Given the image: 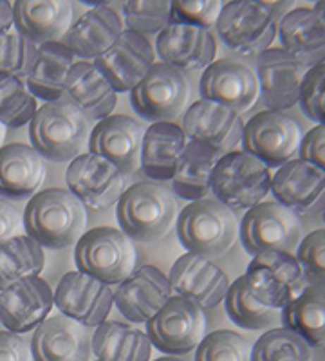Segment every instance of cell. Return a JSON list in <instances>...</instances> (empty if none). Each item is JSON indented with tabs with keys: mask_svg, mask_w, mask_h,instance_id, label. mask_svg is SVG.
<instances>
[{
	"mask_svg": "<svg viewBox=\"0 0 325 361\" xmlns=\"http://www.w3.org/2000/svg\"><path fill=\"white\" fill-rule=\"evenodd\" d=\"M37 49L38 45L15 31L0 35V74H13L18 78L27 76Z\"/></svg>",
	"mask_w": 325,
	"mask_h": 361,
	"instance_id": "b9f144b4",
	"label": "cell"
},
{
	"mask_svg": "<svg viewBox=\"0 0 325 361\" xmlns=\"http://www.w3.org/2000/svg\"><path fill=\"white\" fill-rule=\"evenodd\" d=\"M251 347L246 338L233 331H214L201 340L195 361H250Z\"/></svg>",
	"mask_w": 325,
	"mask_h": 361,
	"instance_id": "60d3db41",
	"label": "cell"
},
{
	"mask_svg": "<svg viewBox=\"0 0 325 361\" xmlns=\"http://www.w3.org/2000/svg\"><path fill=\"white\" fill-rule=\"evenodd\" d=\"M226 312L235 325L247 329V331H264L271 329L280 320L278 309L260 304L247 288L246 279L239 276L230 283V289L224 298Z\"/></svg>",
	"mask_w": 325,
	"mask_h": 361,
	"instance_id": "8d00e7d4",
	"label": "cell"
},
{
	"mask_svg": "<svg viewBox=\"0 0 325 361\" xmlns=\"http://www.w3.org/2000/svg\"><path fill=\"white\" fill-rule=\"evenodd\" d=\"M170 288L176 296L188 300L201 311L217 307L230 289V279L214 260L185 253L170 269Z\"/></svg>",
	"mask_w": 325,
	"mask_h": 361,
	"instance_id": "ac0fdd59",
	"label": "cell"
},
{
	"mask_svg": "<svg viewBox=\"0 0 325 361\" xmlns=\"http://www.w3.org/2000/svg\"><path fill=\"white\" fill-rule=\"evenodd\" d=\"M4 137H6V127L2 123H0V145H2Z\"/></svg>",
	"mask_w": 325,
	"mask_h": 361,
	"instance_id": "f5cc1de1",
	"label": "cell"
},
{
	"mask_svg": "<svg viewBox=\"0 0 325 361\" xmlns=\"http://www.w3.org/2000/svg\"><path fill=\"white\" fill-rule=\"evenodd\" d=\"M173 296L168 276L154 266L136 267L114 293V304L132 324H147Z\"/></svg>",
	"mask_w": 325,
	"mask_h": 361,
	"instance_id": "7402d4cb",
	"label": "cell"
},
{
	"mask_svg": "<svg viewBox=\"0 0 325 361\" xmlns=\"http://www.w3.org/2000/svg\"><path fill=\"white\" fill-rule=\"evenodd\" d=\"M204 314L197 305L181 296H172L161 311L147 322V336L157 350L181 356L204 338Z\"/></svg>",
	"mask_w": 325,
	"mask_h": 361,
	"instance_id": "7c38bea8",
	"label": "cell"
},
{
	"mask_svg": "<svg viewBox=\"0 0 325 361\" xmlns=\"http://www.w3.org/2000/svg\"><path fill=\"white\" fill-rule=\"evenodd\" d=\"M63 99L73 103L87 119H102L112 116L118 105V92L105 80L91 62H78L73 66L67 78Z\"/></svg>",
	"mask_w": 325,
	"mask_h": 361,
	"instance_id": "f546056e",
	"label": "cell"
},
{
	"mask_svg": "<svg viewBox=\"0 0 325 361\" xmlns=\"http://www.w3.org/2000/svg\"><path fill=\"white\" fill-rule=\"evenodd\" d=\"M46 177L40 154L33 147L11 143L0 147V195L22 201L38 192Z\"/></svg>",
	"mask_w": 325,
	"mask_h": 361,
	"instance_id": "f1b7e54d",
	"label": "cell"
},
{
	"mask_svg": "<svg viewBox=\"0 0 325 361\" xmlns=\"http://www.w3.org/2000/svg\"><path fill=\"white\" fill-rule=\"evenodd\" d=\"M271 170L244 150L224 154L215 164L210 193L226 208L250 209L260 204L271 192Z\"/></svg>",
	"mask_w": 325,
	"mask_h": 361,
	"instance_id": "8992f818",
	"label": "cell"
},
{
	"mask_svg": "<svg viewBox=\"0 0 325 361\" xmlns=\"http://www.w3.org/2000/svg\"><path fill=\"white\" fill-rule=\"evenodd\" d=\"M73 66L75 54L62 42H47L38 45L37 56L25 76L29 92L46 103L62 99Z\"/></svg>",
	"mask_w": 325,
	"mask_h": 361,
	"instance_id": "4dcf8cb0",
	"label": "cell"
},
{
	"mask_svg": "<svg viewBox=\"0 0 325 361\" xmlns=\"http://www.w3.org/2000/svg\"><path fill=\"white\" fill-rule=\"evenodd\" d=\"M53 305L49 283L40 276H29L0 291V322L9 333H29L46 320Z\"/></svg>",
	"mask_w": 325,
	"mask_h": 361,
	"instance_id": "44dd1931",
	"label": "cell"
},
{
	"mask_svg": "<svg viewBox=\"0 0 325 361\" xmlns=\"http://www.w3.org/2000/svg\"><path fill=\"white\" fill-rule=\"evenodd\" d=\"M307 67L298 63L282 47H271L257 56L260 102L266 111L286 112L300 102Z\"/></svg>",
	"mask_w": 325,
	"mask_h": 361,
	"instance_id": "9a60e30c",
	"label": "cell"
},
{
	"mask_svg": "<svg viewBox=\"0 0 325 361\" xmlns=\"http://www.w3.org/2000/svg\"><path fill=\"white\" fill-rule=\"evenodd\" d=\"M96 361H98V360H96Z\"/></svg>",
	"mask_w": 325,
	"mask_h": 361,
	"instance_id": "11a10c76",
	"label": "cell"
},
{
	"mask_svg": "<svg viewBox=\"0 0 325 361\" xmlns=\"http://www.w3.org/2000/svg\"><path fill=\"white\" fill-rule=\"evenodd\" d=\"M188 137L176 123H152L143 135L141 169L152 180H170L181 161Z\"/></svg>",
	"mask_w": 325,
	"mask_h": 361,
	"instance_id": "1f68e13d",
	"label": "cell"
},
{
	"mask_svg": "<svg viewBox=\"0 0 325 361\" xmlns=\"http://www.w3.org/2000/svg\"><path fill=\"white\" fill-rule=\"evenodd\" d=\"M112 304V289L80 271L66 273L54 291L58 311L83 327H98L107 322Z\"/></svg>",
	"mask_w": 325,
	"mask_h": 361,
	"instance_id": "2e32d148",
	"label": "cell"
},
{
	"mask_svg": "<svg viewBox=\"0 0 325 361\" xmlns=\"http://www.w3.org/2000/svg\"><path fill=\"white\" fill-rule=\"evenodd\" d=\"M250 361H314L313 349L284 327L269 329L251 347Z\"/></svg>",
	"mask_w": 325,
	"mask_h": 361,
	"instance_id": "f35d334b",
	"label": "cell"
},
{
	"mask_svg": "<svg viewBox=\"0 0 325 361\" xmlns=\"http://www.w3.org/2000/svg\"><path fill=\"white\" fill-rule=\"evenodd\" d=\"M298 103L311 121L325 127V63L307 71Z\"/></svg>",
	"mask_w": 325,
	"mask_h": 361,
	"instance_id": "f6af8a7d",
	"label": "cell"
},
{
	"mask_svg": "<svg viewBox=\"0 0 325 361\" xmlns=\"http://www.w3.org/2000/svg\"><path fill=\"white\" fill-rule=\"evenodd\" d=\"M275 202L291 209L298 217L325 208V172L304 159H293L280 166L271 179Z\"/></svg>",
	"mask_w": 325,
	"mask_h": 361,
	"instance_id": "603a6c76",
	"label": "cell"
},
{
	"mask_svg": "<svg viewBox=\"0 0 325 361\" xmlns=\"http://www.w3.org/2000/svg\"><path fill=\"white\" fill-rule=\"evenodd\" d=\"M295 257L300 262L307 286L325 289V228L305 235Z\"/></svg>",
	"mask_w": 325,
	"mask_h": 361,
	"instance_id": "7bdbcfd3",
	"label": "cell"
},
{
	"mask_svg": "<svg viewBox=\"0 0 325 361\" xmlns=\"http://www.w3.org/2000/svg\"><path fill=\"white\" fill-rule=\"evenodd\" d=\"M190 87L185 74L165 63H154L130 90L132 109L152 123H172L185 111Z\"/></svg>",
	"mask_w": 325,
	"mask_h": 361,
	"instance_id": "8fae6325",
	"label": "cell"
},
{
	"mask_svg": "<svg viewBox=\"0 0 325 361\" xmlns=\"http://www.w3.org/2000/svg\"><path fill=\"white\" fill-rule=\"evenodd\" d=\"M282 15L271 2L231 0L223 4L217 18V35L228 49L243 56H259L271 49Z\"/></svg>",
	"mask_w": 325,
	"mask_h": 361,
	"instance_id": "5b68a950",
	"label": "cell"
},
{
	"mask_svg": "<svg viewBox=\"0 0 325 361\" xmlns=\"http://www.w3.org/2000/svg\"><path fill=\"white\" fill-rule=\"evenodd\" d=\"M179 127L188 141L204 145L219 156L233 152L243 141L244 132L243 119L237 112L206 99H199L186 109Z\"/></svg>",
	"mask_w": 325,
	"mask_h": 361,
	"instance_id": "e0dca14e",
	"label": "cell"
},
{
	"mask_svg": "<svg viewBox=\"0 0 325 361\" xmlns=\"http://www.w3.org/2000/svg\"><path fill=\"white\" fill-rule=\"evenodd\" d=\"M37 111V98L29 92L25 80L13 74H0V123L20 128L31 123Z\"/></svg>",
	"mask_w": 325,
	"mask_h": 361,
	"instance_id": "74e56055",
	"label": "cell"
},
{
	"mask_svg": "<svg viewBox=\"0 0 325 361\" xmlns=\"http://www.w3.org/2000/svg\"><path fill=\"white\" fill-rule=\"evenodd\" d=\"M298 157L313 163L321 172H325V127L317 125L307 134H304Z\"/></svg>",
	"mask_w": 325,
	"mask_h": 361,
	"instance_id": "bcb514c9",
	"label": "cell"
},
{
	"mask_svg": "<svg viewBox=\"0 0 325 361\" xmlns=\"http://www.w3.org/2000/svg\"><path fill=\"white\" fill-rule=\"evenodd\" d=\"M22 215L15 206L6 199H0V246L11 240L13 237H18V231L22 230Z\"/></svg>",
	"mask_w": 325,
	"mask_h": 361,
	"instance_id": "c3c4849f",
	"label": "cell"
},
{
	"mask_svg": "<svg viewBox=\"0 0 325 361\" xmlns=\"http://www.w3.org/2000/svg\"><path fill=\"white\" fill-rule=\"evenodd\" d=\"M223 4L217 0H172L170 24H186L208 29L217 24Z\"/></svg>",
	"mask_w": 325,
	"mask_h": 361,
	"instance_id": "ee69618b",
	"label": "cell"
},
{
	"mask_svg": "<svg viewBox=\"0 0 325 361\" xmlns=\"http://www.w3.org/2000/svg\"><path fill=\"white\" fill-rule=\"evenodd\" d=\"M177 237L188 253L219 259L239 238V222L230 208L215 199L190 202L176 221Z\"/></svg>",
	"mask_w": 325,
	"mask_h": 361,
	"instance_id": "277c9868",
	"label": "cell"
},
{
	"mask_svg": "<svg viewBox=\"0 0 325 361\" xmlns=\"http://www.w3.org/2000/svg\"><path fill=\"white\" fill-rule=\"evenodd\" d=\"M156 361H185V360H181V357H173V356H165V357H159V360Z\"/></svg>",
	"mask_w": 325,
	"mask_h": 361,
	"instance_id": "816d5d0a",
	"label": "cell"
},
{
	"mask_svg": "<svg viewBox=\"0 0 325 361\" xmlns=\"http://www.w3.org/2000/svg\"><path fill=\"white\" fill-rule=\"evenodd\" d=\"M284 329L297 334L311 349L325 347V289L307 286L280 311Z\"/></svg>",
	"mask_w": 325,
	"mask_h": 361,
	"instance_id": "836d02e7",
	"label": "cell"
},
{
	"mask_svg": "<svg viewBox=\"0 0 325 361\" xmlns=\"http://www.w3.org/2000/svg\"><path fill=\"white\" fill-rule=\"evenodd\" d=\"M313 9L318 13V15H320L321 20L325 22V0H320V2H317V6H314Z\"/></svg>",
	"mask_w": 325,
	"mask_h": 361,
	"instance_id": "f907efd6",
	"label": "cell"
},
{
	"mask_svg": "<svg viewBox=\"0 0 325 361\" xmlns=\"http://www.w3.org/2000/svg\"><path fill=\"white\" fill-rule=\"evenodd\" d=\"M199 92L201 99L219 103L240 114L250 111L259 99V78L253 67L224 58L206 67L199 82Z\"/></svg>",
	"mask_w": 325,
	"mask_h": 361,
	"instance_id": "5bb4252c",
	"label": "cell"
},
{
	"mask_svg": "<svg viewBox=\"0 0 325 361\" xmlns=\"http://www.w3.org/2000/svg\"><path fill=\"white\" fill-rule=\"evenodd\" d=\"M223 156L204 145L188 141L181 161L173 172L172 190L185 201H202L210 195V179L215 164Z\"/></svg>",
	"mask_w": 325,
	"mask_h": 361,
	"instance_id": "e575fe53",
	"label": "cell"
},
{
	"mask_svg": "<svg viewBox=\"0 0 325 361\" xmlns=\"http://www.w3.org/2000/svg\"><path fill=\"white\" fill-rule=\"evenodd\" d=\"M145 130L134 118L123 114L109 116L92 128L89 154L103 157L121 173L136 172L141 166V147Z\"/></svg>",
	"mask_w": 325,
	"mask_h": 361,
	"instance_id": "ffe728a7",
	"label": "cell"
},
{
	"mask_svg": "<svg viewBox=\"0 0 325 361\" xmlns=\"http://www.w3.org/2000/svg\"><path fill=\"white\" fill-rule=\"evenodd\" d=\"M239 238L251 257L264 251L295 253L304 238V230L300 217L291 209L275 201H262L247 209L243 217Z\"/></svg>",
	"mask_w": 325,
	"mask_h": 361,
	"instance_id": "9c48e42d",
	"label": "cell"
},
{
	"mask_svg": "<svg viewBox=\"0 0 325 361\" xmlns=\"http://www.w3.org/2000/svg\"><path fill=\"white\" fill-rule=\"evenodd\" d=\"M22 224L27 237L42 247L66 250L85 233L87 212L69 190H42L25 206Z\"/></svg>",
	"mask_w": 325,
	"mask_h": 361,
	"instance_id": "6da1fadb",
	"label": "cell"
},
{
	"mask_svg": "<svg viewBox=\"0 0 325 361\" xmlns=\"http://www.w3.org/2000/svg\"><path fill=\"white\" fill-rule=\"evenodd\" d=\"M31 347L22 336L0 331V361H31Z\"/></svg>",
	"mask_w": 325,
	"mask_h": 361,
	"instance_id": "7dc6e473",
	"label": "cell"
},
{
	"mask_svg": "<svg viewBox=\"0 0 325 361\" xmlns=\"http://www.w3.org/2000/svg\"><path fill=\"white\" fill-rule=\"evenodd\" d=\"M118 222L130 240L150 244L165 238L177 221L172 192L156 180L136 183L118 201Z\"/></svg>",
	"mask_w": 325,
	"mask_h": 361,
	"instance_id": "7a4b0ae2",
	"label": "cell"
},
{
	"mask_svg": "<svg viewBox=\"0 0 325 361\" xmlns=\"http://www.w3.org/2000/svg\"><path fill=\"white\" fill-rule=\"evenodd\" d=\"M46 266V255L40 244L27 235H18L0 246V291L18 280L40 276Z\"/></svg>",
	"mask_w": 325,
	"mask_h": 361,
	"instance_id": "d590c367",
	"label": "cell"
},
{
	"mask_svg": "<svg viewBox=\"0 0 325 361\" xmlns=\"http://www.w3.org/2000/svg\"><path fill=\"white\" fill-rule=\"evenodd\" d=\"M80 273L105 286H120L136 269V247L130 238L116 228H94L82 235L75 250Z\"/></svg>",
	"mask_w": 325,
	"mask_h": 361,
	"instance_id": "52a82bcc",
	"label": "cell"
},
{
	"mask_svg": "<svg viewBox=\"0 0 325 361\" xmlns=\"http://www.w3.org/2000/svg\"><path fill=\"white\" fill-rule=\"evenodd\" d=\"M170 0H130L123 4L127 31L137 35H159L170 24Z\"/></svg>",
	"mask_w": 325,
	"mask_h": 361,
	"instance_id": "ab89813d",
	"label": "cell"
},
{
	"mask_svg": "<svg viewBox=\"0 0 325 361\" xmlns=\"http://www.w3.org/2000/svg\"><path fill=\"white\" fill-rule=\"evenodd\" d=\"M321 221H324V224H325V208L321 209Z\"/></svg>",
	"mask_w": 325,
	"mask_h": 361,
	"instance_id": "db71d44e",
	"label": "cell"
},
{
	"mask_svg": "<svg viewBox=\"0 0 325 361\" xmlns=\"http://www.w3.org/2000/svg\"><path fill=\"white\" fill-rule=\"evenodd\" d=\"M91 135V123L67 99L44 103L29 123V137L40 157L67 163L83 154Z\"/></svg>",
	"mask_w": 325,
	"mask_h": 361,
	"instance_id": "3957f363",
	"label": "cell"
},
{
	"mask_svg": "<svg viewBox=\"0 0 325 361\" xmlns=\"http://www.w3.org/2000/svg\"><path fill=\"white\" fill-rule=\"evenodd\" d=\"M276 37L282 49L307 69L325 63V22L313 8H295L282 15Z\"/></svg>",
	"mask_w": 325,
	"mask_h": 361,
	"instance_id": "d4e9b609",
	"label": "cell"
},
{
	"mask_svg": "<svg viewBox=\"0 0 325 361\" xmlns=\"http://www.w3.org/2000/svg\"><path fill=\"white\" fill-rule=\"evenodd\" d=\"M125 25L120 15L107 6H96L73 22L62 44L75 56L85 60H96L123 35Z\"/></svg>",
	"mask_w": 325,
	"mask_h": 361,
	"instance_id": "4316f807",
	"label": "cell"
},
{
	"mask_svg": "<svg viewBox=\"0 0 325 361\" xmlns=\"http://www.w3.org/2000/svg\"><path fill=\"white\" fill-rule=\"evenodd\" d=\"M13 4L8 0H0V35L11 31Z\"/></svg>",
	"mask_w": 325,
	"mask_h": 361,
	"instance_id": "681fc988",
	"label": "cell"
},
{
	"mask_svg": "<svg viewBox=\"0 0 325 361\" xmlns=\"http://www.w3.org/2000/svg\"><path fill=\"white\" fill-rule=\"evenodd\" d=\"M154 63L156 51L147 37L127 29L102 56L94 60V67L105 76L116 92H130Z\"/></svg>",
	"mask_w": 325,
	"mask_h": 361,
	"instance_id": "d6986e66",
	"label": "cell"
},
{
	"mask_svg": "<svg viewBox=\"0 0 325 361\" xmlns=\"http://www.w3.org/2000/svg\"><path fill=\"white\" fill-rule=\"evenodd\" d=\"M156 51L161 63L183 71L206 69L215 62L217 42L208 29L186 24H168L157 35Z\"/></svg>",
	"mask_w": 325,
	"mask_h": 361,
	"instance_id": "cb8c5ba5",
	"label": "cell"
},
{
	"mask_svg": "<svg viewBox=\"0 0 325 361\" xmlns=\"http://www.w3.org/2000/svg\"><path fill=\"white\" fill-rule=\"evenodd\" d=\"M91 350L83 325L63 314L46 318L35 329L31 340L35 361H89Z\"/></svg>",
	"mask_w": 325,
	"mask_h": 361,
	"instance_id": "484cf974",
	"label": "cell"
},
{
	"mask_svg": "<svg viewBox=\"0 0 325 361\" xmlns=\"http://www.w3.org/2000/svg\"><path fill=\"white\" fill-rule=\"evenodd\" d=\"M69 192L92 209L116 204L125 192V177L114 164L94 154H82L69 163L66 172Z\"/></svg>",
	"mask_w": 325,
	"mask_h": 361,
	"instance_id": "4fadbf2b",
	"label": "cell"
},
{
	"mask_svg": "<svg viewBox=\"0 0 325 361\" xmlns=\"http://www.w3.org/2000/svg\"><path fill=\"white\" fill-rule=\"evenodd\" d=\"M13 25L35 45L56 42L73 25V6L66 0H17Z\"/></svg>",
	"mask_w": 325,
	"mask_h": 361,
	"instance_id": "83f0119b",
	"label": "cell"
},
{
	"mask_svg": "<svg viewBox=\"0 0 325 361\" xmlns=\"http://www.w3.org/2000/svg\"><path fill=\"white\" fill-rule=\"evenodd\" d=\"M304 128L288 112L260 111L244 123L243 150L262 161L269 170L298 159Z\"/></svg>",
	"mask_w": 325,
	"mask_h": 361,
	"instance_id": "ba28073f",
	"label": "cell"
},
{
	"mask_svg": "<svg viewBox=\"0 0 325 361\" xmlns=\"http://www.w3.org/2000/svg\"><path fill=\"white\" fill-rule=\"evenodd\" d=\"M91 349L98 361H150L147 333L123 322H103L92 334Z\"/></svg>",
	"mask_w": 325,
	"mask_h": 361,
	"instance_id": "d6a6232c",
	"label": "cell"
},
{
	"mask_svg": "<svg viewBox=\"0 0 325 361\" xmlns=\"http://www.w3.org/2000/svg\"><path fill=\"white\" fill-rule=\"evenodd\" d=\"M244 279L260 304L278 311L307 288L300 262L295 253L286 251H264L253 257Z\"/></svg>",
	"mask_w": 325,
	"mask_h": 361,
	"instance_id": "30bf717a",
	"label": "cell"
}]
</instances>
